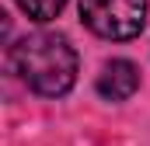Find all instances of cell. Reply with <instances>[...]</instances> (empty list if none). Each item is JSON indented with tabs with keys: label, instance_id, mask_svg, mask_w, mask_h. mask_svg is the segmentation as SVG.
<instances>
[{
	"label": "cell",
	"instance_id": "cell-1",
	"mask_svg": "<svg viewBox=\"0 0 150 146\" xmlns=\"http://www.w3.org/2000/svg\"><path fill=\"white\" fill-rule=\"evenodd\" d=\"M14 70L35 94L59 98L77 80V52L63 35L38 32L14 45Z\"/></svg>",
	"mask_w": 150,
	"mask_h": 146
},
{
	"label": "cell",
	"instance_id": "cell-2",
	"mask_svg": "<svg viewBox=\"0 0 150 146\" xmlns=\"http://www.w3.org/2000/svg\"><path fill=\"white\" fill-rule=\"evenodd\" d=\"M84 25L101 38L126 42L147 25V0H80Z\"/></svg>",
	"mask_w": 150,
	"mask_h": 146
},
{
	"label": "cell",
	"instance_id": "cell-3",
	"mask_svg": "<svg viewBox=\"0 0 150 146\" xmlns=\"http://www.w3.org/2000/svg\"><path fill=\"white\" fill-rule=\"evenodd\" d=\"M136 87H140V70H136L129 59H112V63H105L101 73H98V91H101V98H108V101H126V98H133Z\"/></svg>",
	"mask_w": 150,
	"mask_h": 146
},
{
	"label": "cell",
	"instance_id": "cell-4",
	"mask_svg": "<svg viewBox=\"0 0 150 146\" xmlns=\"http://www.w3.org/2000/svg\"><path fill=\"white\" fill-rule=\"evenodd\" d=\"M18 7H21L32 21H52V18L67 7V0H18Z\"/></svg>",
	"mask_w": 150,
	"mask_h": 146
}]
</instances>
